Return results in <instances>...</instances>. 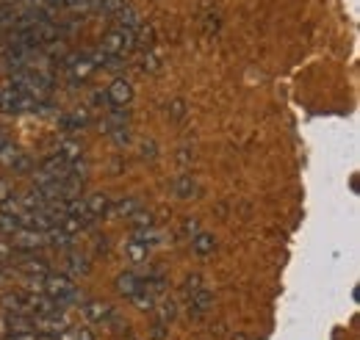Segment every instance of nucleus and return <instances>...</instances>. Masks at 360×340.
Here are the masks:
<instances>
[{"label":"nucleus","mask_w":360,"mask_h":340,"mask_svg":"<svg viewBox=\"0 0 360 340\" xmlns=\"http://www.w3.org/2000/svg\"><path fill=\"white\" fill-rule=\"evenodd\" d=\"M134 44H136V28H122V25H120V28H114L111 34L103 37L100 53L114 61V58H122Z\"/></svg>","instance_id":"obj_1"},{"label":"nucleus","mask_w":360,"mask_h":340,"mask_svg":"<svg viewBox=\"0 0 360 340\" xmlns=\"http://www.w3.org/2000/svg\"><path fill=\"white\" fill-rule=\"evenodd\" d=\"M34 108H39V100L22 94L20 89H11V86L0 89V111L3 114H28Z\"/></svg>","instance_id":"obj_2"},{"label":"nucleus","mask_w":360,"mask_h":340,"mask_svg":"<svg viewBox=\"0 0 360 340\" xmlns=\"http://www.w3.org/2000/svg\"><path fill=\"white\" fill-rule=\"evenodd\" d=\"M37 285H42L39 291H45L47 296L53 299V301H58V304H67V301H75L78 299V291H75V285L67 280V277H39L37 280Z\"/></svg>","instance_id":"obj_3"},{"label":"nucleus","mask_w":360,"mask_h":340,"mask_svg":"<svg viewBox=\"0 0 360 340\" xmlns=\"http://www.w3.org/2000/svg\"><path fill=\"white\" fill-rule=\"evenodd\" d=\"M131 97H134V91H131V84H128V81H114V84H111V89L105 91V100H108L114 108L125 105Z\"/></svg>","instance_id":"obj_4"},{"label":"nucleus","mask_w":360,"mask_h":340,"mask_svg":"<svg viewBox=\"0 0 360 340\" xmlns=\"http://www.w3.org/2000/svg\"><path fill=\"white\" fill-rule=\"evenodd\" d=\"M20 227H22V224H20V218H17V216L0 211V235H14Z\"/></svg>","instance_id":"obj_5"},{"label":"nucleus","mask_w":360,"mask_h":340,"mask_svg":"<svg viewBox=\"0 0 360 340\" xmlns=\"http://www.w3.org/2000/svg\"><path fill=\"white\" fill-rule=\"evenodd\" d=\"M84 202H86V211H89L91 218L100 216V213H105V208H108V200L105 197H91V200H84Z\"/></svg>","instance_id":"obj_6"},{"label":"nucleus","mask_w":360,"mask_h":340,"mask_svg":"<svg viewBox=\"0 0 360 340\" xmlns=\"http://www.w3.org/2000/svg\"><path fill=\"white\" fill-rule=\"evenodd\" d=\"M6 340H53V335H39V332H8Z\"/></svg>","instance_id":"obj_7"}]
</instances>
